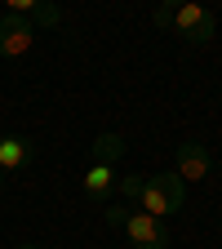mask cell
<instances>
[{"instance_id": "6da1fadb", "label": "cell", "mask_w": 222, "mask_h": 249, "mask_svg": "<svg viewBox=\"0 0 222 249\" xmlns=\"http://www.w3.org/2000/svg\"><path fill=\"white\" fill-rule=\"evenodd\" d=\"M151 22L173 31V36H182V40H191V45L213 40V14L205 5H196V0H187V5H173V0H169V5H160L151 14Z\"/></svg>"}, {"instance_id": "ba28073f", "label": "cell", "mask_w": 222, "mask_h": 249, "mask_svg": "<svg viewBox=\"0 0 222 249\" xmlns=\"http://www.w3.org/2000/svg\"><path fill=\"white\" fill-rule=\"evenodd\" d=\"M27 160H31V142H27L22 134L0 138V169H5V174H18V169H27Z\"/></svg>"}, {"instance_id": "4fadbf2b", "label": "cell", "mask_w": 222, "mask_h": 249, "mask_svg": "<svg viewBox=\"0 0 222 249\" xmlns=\"http://www.w3.org/2000/svg\"><path fill=\"white\" fill-rule=\"evenodd\" d=\"M18 249H40V245H18Z\"/></svg>"}, {"instance_id": "8992f818", "label": "cell", "mask_w": 222, "mask_h": 249, "mask_svg": "<svg viewBox=\"0 0 222 249\" xmlns=\"http://www.w3.org/2000/svg\"><path fill=\"white\" fill-rule=\"evenodd\" d=\"M5 14L27 18V22H36V27H58L62 22V14L53 5H45V0H5Z\"/></svg>"}, {"instance_id": "277c9868", "label": "cell", "mask_w": 222, "mask_h": 249, "mask_svg": "<svg viewBox=\"0 0 222 249\" xmlns=\"http://www.w3.org/2000/svg\"><path fill=\"white\" fill-rule=\"evenodd\" d=\"M31 45H36V22L0 14V58H22Z\"/></svg>"}, {"instance_id": "30bf717a", "label": "cell", "mask_w": 222, "mask_h": 249, "mask_svg": "<svg viewBox=\"0 0 222 249\" xmlns=\"http://www.w3.org/2000/svg\"><path fill=\"white\" fill-rule=\"evenodd\" d=\"M151 182L160 187V196H165L173 209H182V205H187V182H182L173 169H169V174H151Z\"/></svg>"}, {"instance_id": "7a4b0ae2", "label": "cell", "mask_w": 222, "mask_h": 249, "mask_svg": "<svg viewBox=\"0 0 222 249\" xmlns=\"http://www.w3.org/2000/svg\"><path fill=\"white\" fill-rule=\"evenodd\" d=\"M120 231L129 236L138 249H169V245H173L169 223H165V218H151V213H142V209H134L129 218H124V227H120Z\"/></svg>"}, {"instance_id": "5b68a950", "label": "cell", "mask_w": 222, "mask_h": 249, "mask_svg": "<svg viewBox=\"0 0 222 249\" xmlns=\"http://www.w3.org/2000/svg\"><path fill=\"white\" fill-rule=\"evenodd\" d=\"M182 182H205L213 174V151L205 142H178V169H173Z\"/></svg>"}, {"instance_id": "7c38bea8", "label": "cell", "mask_w": 222, "mask_h": 249, "mask_svg": "<svg viewBox=\"0 0 222 249\" xmlns=\"http://www.w3.org/2000/svg\"><path fill=\"white\" fill-rule=\"evenodd\" d=\"M0 192H5V169H0Z\"/></svg>"}, {"instance_id": "3957f363", "label": "cell", "mask_w": 222, "mask_h": 249, "mask_svg": "<svg viewBox=\"0 0 222 249\" xmlns=\"http://www.w3.org/2000/svg\"><path fill=\"white\" fill-rule=\"evenodd\" d=\"M120 192L129 196V200H138L142 213H151V218H165V223H169V213H178V209L160 196V187H155L151 178H142V174H138V178H120Z\"/></svg>"}, {"instance_id": "52a82bcc", "label": "cell", "mask_w": 222, "mask_h": 249, "mask_svg": "<svg viewBox=\"0 0 222 249\" xmlns=\"http://www.w3.org/2000/svg\"><path fill=\"white\" fill-rule=\"evenodd\" d=\"M80 187H85V196H89L93 205H107V196L116 192V174H111V165H89L85 178H80Z\"/></svg>"}, {"instance_id": "9c48e42d", "label": "cell", "mask_w": 222, "mask_h": 249, "mask_svg": "<svg viewBox=\"0 0 222 249\" xmlns=\"http://www.w3.org/2000/svg\"><path fill=\"white\" fill-rule=\"evenodd\" d=\"M124 151H129V142H124L120 134H98L93 138V165H116Z\"/></svg>"}, {"instance_id": "8fae6325", "label": "cell", "mask_w": 222, "mask_h": 249, "mask_svg": "<svg viewBox=\"0 0 222 249\" xmlns=\"http://www.w3.org/2000/svg\"><path fill=\"white\" fill-rule=\"evenodd\" d=\"M124 218H129V209H120V205H107V223H111V227H124Z\"/></svg>"}]
</instances>
